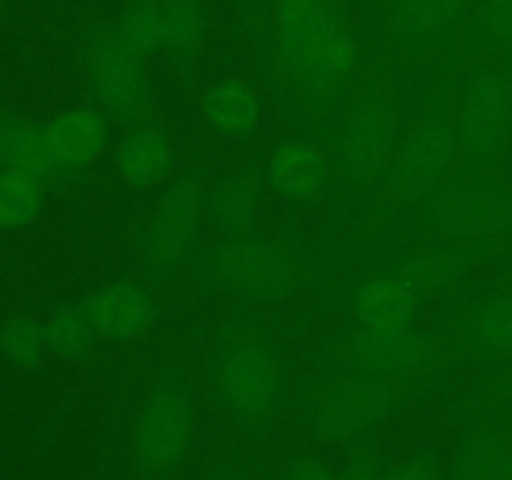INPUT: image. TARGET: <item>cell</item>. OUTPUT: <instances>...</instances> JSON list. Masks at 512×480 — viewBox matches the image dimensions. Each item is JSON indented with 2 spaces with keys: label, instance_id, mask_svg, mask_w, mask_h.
Masks as SVG:
<instances>
[{
  "label": "cell",
  "instance_id": "cell-34",
  "mask_svg": "<svg viewBox=\"0 0 512 480\" xmlns=\"http://www.w3.org/2000/svg\"><path fill=\"white\" fill-rule=\"evenodd\" d=\"M283 480H340L338 470L313 453H300L290 460Z\"/></svg>",
  "mask_w": 512,
  "mask_h": 480
},
{
  "label": "cell",
  "instance_id": "cell-29",
  "mask_svg": "<svg viewBox=\"0 0 512 480\" xmlns=\"http://www.w3.org/2000/svg\"><path fill=\"white\" fill-rule=\"evenodd\" d=\"M118 38L128 45L133 53L148 60L150 55L163 53L165 33H163V13L160 3L153 0H130L113 23Z\"/></svg>",
  "mask_w": 512,
  "mask_h": 480
},
{
  "label": "cell",
  "instance_id": "cell-19",
  "mask_svg": "<svg viewBox=\"0 0 512 480\" xmlns=\"http://www.w3.org/2000/svg\"><path fill=\"white\" fill-rule=\"evenodd\" d=\"M420 303L423 300L408 285L393 275L373 270L360 278L350 293V320L353 328L375 330V333L413 328Z\"/></svg>",
  "mask_w": 512,
  "mask_h": 480
},
{
  "label": "cell",
  "instance_id": "cell-38",
  "mask_svg": "<svg viewBox=\"0 0 512 480\" xmlns=\"http://www.w3.org/2000/svg\"><path fill=\"white\" fill-rule=\"evenodd\" d=\"M3 3H5V0H0V8H3Z\"/></svg>",
  "mask_w": 512,
  "mask_h": 480
},
{
  "label": "cell",
  "instance_id": "cell-37",
  "mask_svg": "<svg viewBox=\"0 0 512 480\" xmlns=\"http://www.w3.org/2000/svg\"><path fill=\"white\" fill-rule=\"evenodd\" d=\"M505 73H508V80H510V90H512V58H510L508 68H505Z\"/></svg>",
  "mask_w": 512,
  "mask_h": 480
},
{
  "label": "cell",
  "instance_id": "cell-36",
  "mask_svg": "<svg viewBox=\"0 0 512 480\" xmlns=\"http://www.w3.org/2000/svg\"><path fill=\"white\" fill-rule=\"evenodd\" d=\"M210 480H250V478L245 473H240V470L223 468V470H218V473L210 475Z\"/></svg>",
  "mask_w": 512,
  "mask_h": 480
},
{
  "label": "cell",
  "instance_id": "cell-35",
  "mask_svg": "<svg viewBox=\"0 0 512 480\" xmlns=\"http://www.w3.org/2000/svg\"><path fill=\"white\" fill-rule=\"evenodd\" d=\"M495 380H498V390L500 393H510L512 395V363H505L503 368H500V373L495 375Z\"/></svg>",
  "mask_w": 512,
  "mask_h": 480
},
{
  "label": "cell",
  "instance_id": "cell-17",
  "mask_svg": "<svg viewBox=\"0 0 512 480\" xmlns=\"http://www.w3.org/2000/svg\"><path fill=\"white\" fill-rule=\"evenodd\" d=\"M110 158L115 180L128 193L143 195L163 190L178 173V148L173 135L153 118L123 125Z\"/></svg>",
  "mask_w": 512,
  "mask_h": 480
},
{
  "label": "cell",
  "instance_id": "cell-32",
  "mask_svg": "<svg viewBox=\"0 0 512 480\" xmlns=\"http://www.w3.org/2000/svg\"><path fill=\"white\" fill-rule=\"evenodd\" d=\"M480 30L495 45H512V0H485Z\"/></svg>",
  "mask_w": 512,
  "mask_h": 480
},
{
  "label": "cell",
  "instance_id": "cell-2",
  "mask_svg": "<svg viewBox=\"0 0 512 480\" xmlns=\"http://www.w3.org/2000/svg\"><path fill=\"white\" fill-rule=\"evenodd\" d=\"M200 278L215 293L278 305L293 298L305 283V263L283 238L253 233L223 235L200 258Z\"/></svg>",
  "mask_w": 512,
  "mask_h": 480
},
{
  "label": "cell",
  "instance_id": "cell-22",
  "mask_svg": "<svg viewBox=\"0 0 512 480\" xmlns=\"http://www.w3.org/2000/svg\"><path fill=\"white\" fill-rule=\"evenodd\" d=\"M263 185L250 170H228L208 188V220L223 235L258 230L263 213Z\"/></svg>",
  "mask_w": 512,
  "mask_h": 480
},
{
  "label": "cell",
  "instance_id": "cell-7",
  "mask_svg": "<svg viewBox=\"0 0 512 480\" xmlns=\"http://www.w3.org/2000/svg\"><path fill=\"white\" fill-rule=\"evenodd\" d=\"M460 163L453 113L425 110L410 120L400 135L398 150L383 183V200L390 213H413L423 205Z\"/></svg>",
  "mask_w": 512,
  "mask_h": 480
},
{
  "label": "cell",
  "instance_id": "cell-25",
  "mask_svg": "<svg viewBox=\"0 0 512 480\" xmlns=\"http://www.w3.org/2000/svg\"><path fill=\"white\" fill-rule=\"evenodd\" d=\"M165 48L175 63L188 65L203 50L208 38V8L205 0H160Z\"/></svg>",
  "mask_w": 512,
  "mask_h": 480
},
{
  "label": "cell",
  "instance_id": "cell-8",
  "mask_svg": "<svg viewBox=\"0 0 512 480\" xmlns=\"http://www.w3.org/2000/svg\"><path fill=\"white\" fill-rule=\"evenodd\" d=\"M403 115L388 93H365L350 103L333 140L338 178L355 193L383 188L403 135Z\"/></svg>",
  "mask_w": 512,
  "mask_h": 480
},
{
  "label": "cell",
  "instance_id": "cell-1",
  "mask_svg": "<svg viewBox=\"0 0 512 480\" xmlns=\"http://www.w3.org/2000/svg\"><path fill=\"white\" fill-rule=\"evenodd\" d=\"M210 380L230 420L265 428L285 400L288 370L278 338L253 315H233L213 330Z\"/></svg>",
  "mask_w": 512,
  "mask_h": 480
},
{
  "label": "cell",
  "instance_id": "cell-15",
  "mask_svg": "<svg viewBox=\"0 0 512 480\" xmlns=\"http://www.w3.org/2000/svg\"><path fill=\"white\" fill-rule=\"evenodd\" d=\"M335 173L333 155L315 140H280L265 155L263 183L270 195L290 208H315L328 198Z\"/></svg>",
  "mask_w": 512,
  "mask_h": 480
},
{
  "label": "cell",
  "instance_id": "cell-18",
  "mask_svg": "<svg viewBox=\"0 0 512 480\" xmlns=\"http://www.w3.org/2000/svg\"><path fill=\"white\" fill-rule=\"evenodd\" d=\"M45 140L58 173H85L113 148L110 115L93 105L65 108L48 120Z\"/></svg>",
  "mask_w": 512,
  "mask_h": 480
},
{
  "label": "cell",
  "instance_id": "cell-31",
  "mask_svg": "<svg viewBox=\"0 0 512 480\" xmlns=\"http://www.w3.org/2000/svg\"><path fill=\"white\" fill-rule=\"evenodd\" d=\"M380 480H445L440 460L428 450H418V453L405 455L403 460L385 470Z\"/></svg>",
  "mask_w": 512,
  "mask_h": 480
},
{
  "label": "cell",
  "instance_id": "cell-11",
  "mask_svg": "<svg viewBox=\"0 0 512 480\" xmlns=\"http://www.w3.org/2000/svg\"><path fill=\"white\" fill-rule=\"evenodd\" d=\"M88 78L100 108L123 125L150 118L148 60L133 53L113 25H98L90 33Z\"/></svg>",
  "mask_w": 512,
  "mask_h": 480
},
{
  "label": "cell",
  "instance_id": "cell-3",
  "mask_svg": "<svg viewBox=\"0 0 512 480\" xmlns=\"http://www.w3.org/2000/svg\"><path fill=\"white\" fill-rule=\"evenodd\" d=\"M408 220L420 238L503 245L512 238V183L500 175L455 170Z\"/></svg>",
  "mask_w": 512,
  "mask_h": 480
},
{
  "label": "cell",
  "instance_id": "cell-33",
  "mask_svg": "<svg viewBox=\"0 0 512 480\" xmlns=\"http://www.w3.org/2000/svg\"><path fill=\"white\" fill-rule=\"evenodd\" d=\"M340 480H380V468H378V455H375L373 445L363 443L360 448H355L348 455L343 468L338 470Z\"/></svg>",
  "mask_w": 512,
  "mask_h": 480
},
{
  "label": "cell",
  "instance_id": "cell-5",
  "mask_svg": "<svg viewBox=\"0 0 512 480\" xmlns=\"http://www.w3.org/2000/svg\"><path fill=\"white\" fill-rule=\"evenodd\" d=\"M425 383L380 375L345 373L315 390L308 408V430L318 443H358L390 415L418 398Z\"/></svg>",
  "mask_w": 512,
  "mask_h": 480
},
{
  "label": "cell",
  "instance_id": "cell-26",
  "mask_svg": "<svg viewBox=\"0 0 512 480\" xmlns=\"http://www.w3.org/2000/svg\"><path fill=\"white\" fill-rule=\"evenodd\" d=\"M43 323L45 335H48V350L55 358L68 360V363L88 360L100 340L90 325L88 315H85L83 305H58Z\"/></svg>",
  "mask_w": 512,
  "mask_h": 480
},
{
  "label": "cell",
  "instance_id": "cell-30",
  "mask_svg": "<svg viewBox=\"0 0 512 480\" xmlns=\"http://www.w3.org/2000/svg\"><path fill=\"white\" fill-rule=\"evenodd\" d=\"M43 210V183L25 173H0V228L15 230L33 223Z\"/></svg>",
  "mask_w": 512,
  "mask_h": 480
},
{
  "label": "cell",
  "instance_id": "cell-20",
  "mask_svg": "<svg viewBox=\"0 0 512 480\" xmlns=\"http://www.w3.org/2000/svg\"><path fill=\"white\" fill-rule=\"evenodd\" d=\"M200 118L218 138L245 140L253 138L263 125V98L248 80L228 75L200 95Z\"/></svg>",
  "mask_w": 512,
  "mask_h": 480
},
{
  "label": "cell",
  "instance_id": "cell-27",
  "mask_svg": "<svg viewBox=\"0 0 512 480\" xmlns=\"http://www.w3.org/2000/svg\"><path fill=\"white\" fill-rule=\"evenodd\" d=\"M468 0H395L393 28L408 40H425L445 33L460 15Z\"/></svg>",
  "mask_w": 512,
  "mask_h": 480
},
{
  "label": "cell",
  "instance_id": "cell-13",
  "mask_svg": "<svg viewBox=\"0 0 512 480\" xmlns=\"http://www.w3.org/2000/svg\"><path fill=\"white\" fill-rule=\"evenodd\" d=\"M358 55V38L350 18L333 5L300 60L295 90L315 108L328 105L350 85L358 70Z\"/></svg>",
  "mask_w": 512,
  "mask_h": 480
},
{
  "label": "cell",
  "instance_id": "cell-4",
  "mask_svg": "<svg viewBox=\"0 0 512 480\" xmlns=\"http://www.w3.org/2000/svg\"><path fill=\"white\" fill-rule=\"evenodd\" d=\"M198 408L188 378L168 368L155 373L135 408L130 455L143 480H165L178 473L193 450Z\"/></svg>",
  "mask_w": 512,
  "mask_h": 480
},
{
  "label": "cell",
  "instance_id": "cell-28",
  "mask_svg": "<svg viewBox=\"0 0 512 480\" xmlns=\"http://www.w3.org/2000/svg\"><path fill=\"white\" fill-rule=\"evenodd\" d=\"M48 335L43 320L33 315H10L0 325V355L18 370H35L48 355Z\"/></svg>",
  "mask_w": 512,
  "mask_h": 480
},
{
  "label": "cell",
  "instance_id": "cell-9",
  "mask_svg": "<svg viewBox=\"0 0 512 480\" xmlns=\"http://www.w3.org/2000/svg\"><path fill=\"white\" fill-rule=\"evenodd\" d=\"M458 170L500 175L512 150V90L500 68L478 70L465 83L453 110Z\"/></svg>",
  "mask_w": 512,
  "mask_h": 480
},
{
  "label": "cell",
  "instance_id": "cell-21",
  "mask_svg": "<svg viewBox=\"0 0 512 480\" xmlns=\"http://www.w3.org/2000/svg\"><path fill=\"white\" fill-rule=\"evenodd\" d=\"M450 480H512V415H495L463 435Z\"/></svg>",
  "mask_w": 512,
  "mask_h": 480
},
{
  "label": "cell",
  "instance_id": "cell-23",
  "mask_svg": "<svg viewBox=\"0 0 512 480\" xmlns=\"http://www.w3.org/2000/svg\"><path fill=\"white\" fill-rule=\"evenodd\" d=\"M330 8V0H278L275 5V58L290 83Z\"/></svg>",
  "mask_w": 512,
  "mask_h": 480
},
{
  "label": "cell",
  "instance_id": "cell-12",
  "mask_svg": "<svg viewBox=\"0 0 512 480\" xmlns=\"http://www.w3.org/2000/svg\"><path fill=\"white\" fill-rule=\"evenodd\" d=\"M500 250V245H470L453 240L420 238L410 248L383 263L380 273H388L408 285L420 300L450 295L463 288L485 258Z\"/></svg>",
  "mask_w": 512,
  "mask_h": 480
},
{
  "label": "cell",
  "instance_id": "cell-14",
  "mask_svg": "<svg viewBox=\"0 0 512 480\" xmlns=\"http://www.w3.org/2000/svg\"><path fill=\"white\" fill-rule=\"evenodd\" d=\"M448 335L458 358L512 363V278L490 285L463 303Z\"/></svg>",
  "mask_w": 512,
  "mask_h": 480
},
{
  "label": "cell",
  "instance_id": "cell-24",
  "mask_svg": "<svg viewBox=\"0 0 512 480\" xmlns=\"http://www.w3.org/2000/svg\"><path fill=\"white\" fill-rule=\"evenodd\" d=\"M0 163L5 165V170L25 173L40 183L58 173L45 140V128L35 125L25 115L3 108H0Z\"/></svg>",
  "mask_w": 512,
  "mask_h": 480
},
{
  "label": "cell",
  "instance_id": "cell-6",
  "mask_svg": "<svg viewBox=\"0 0 512 480\" xmlns=\"http://www.w3.org/2000/svg\"><path fill=\"white\" fill-rule=\"evenodd\" d=\"M208 178L183 168L160 190L140 233V260L153 285H168L183 273L208 223Z\"/></svg>",
  "mask_w": 512,
  "mask_h": 480
},
{
  "label": "cell",
  "instance_id": "cell-16",
  "mask_svg": "<svg viewBox=\"0 0 512 480\" xmlns=\"http://www.w3.org/2000/svg\"><path fill=\"white\" fill-rule=\"evenodd\" d=\"M83 310L100 340L130 343L158 325L163 305L150 280L115 278L98 285L83 298Z\"/></svg>",
  "mask_w": 512,
  "mask_h": 480
},
{
  "label": "cell",
  "instance_id": "cell-10",
  "mask_svg": "<svg viewBox=\"0 0 512 480\" xmlns=\"http://www.w3.org/2000/svg\"><path fill=\"white\" fill-rule=\"evenodd\" d=\"M335 355L353 373L420 383L433 380L453 360H458L448 333H435L418 325L388 333L350 328L340 335Z\"/></svg>",
  "mask_w": 512,
  "mask_h": 480
}]
</instances>
